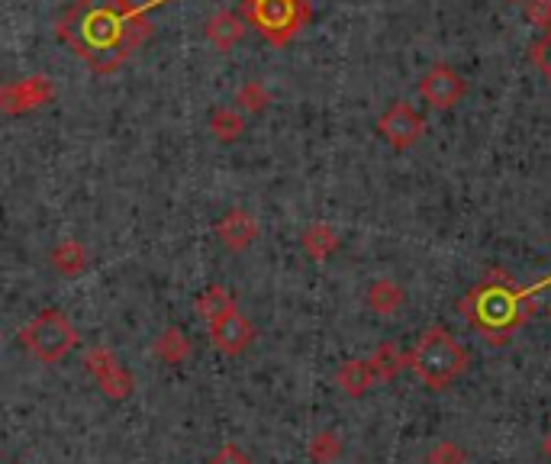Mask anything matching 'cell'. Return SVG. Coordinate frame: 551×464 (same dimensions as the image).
Segmentation results:
<instances>
[{"mask_svg":"<svg viewBox=\"0 0 551 464\" xmlns=\"http://www.w3.org/2000/svg\"><path fill=\"white\" fill-rule=\"evenodd\" d=\"M413 374L432 390H445L468 368V352L448 329H426L410 352Z\"/></svg>","mask_w":551,"mask_h":464,"instance_id":"obj_1","label":"cell"},{"mask_svg":"<svg viewBox=\"0 0 551 464\" xmlns=\"http://www.w3.org/2000/svg\"><path fill=\"white\" fill-rule=\"evenodd\" d=\"M20 342L42 365H55L78 345V332L58 310H42L20 329Z\"/></svg>","mask_w":551,"mask_h":464,"instance_id":"obj_2","label":"cell"},{"mask_svg":"<svg viewBox=\"0 0 551 464\" xmlns=\"http://www.w3.org/2000/svg\"><path fill=\"white\" fill-rule=\"evenodd\" d=\"M516 297L510 294V290H503V287H477L474 294L461 303V313H468L477 326H481L487 332V339H490V332H506L513 323H516Z\"/></svg>","mask_w":551,"mask_h":464,"instance_id":"obj_3","label":"cell"},{"mask_svg":"<svg viewBox=\"0 0 551 464\" xmlns=\"http://www.w3.org/2000/svg\"><path fill=\"white\" fill-rule=\"evenodd\" d=\"M252 7L261 29L271 33L274 39H284L287 33H294L303 23V17H307V7H303L300 0H258Z\"/></svg>","mask_w":551,"mask_h":464,"instance_id":"obj_4","label":"cell"},{"mask_svg":"<svg viewBox=\"0 0 551 464\" xmlns=\"http://www.w3.org/2000/svg\"><path fill=\"white\" fill-rule=\"evenodd\" d=\"M377 129H381V136L394 145V149H410V145L423 136V116L410 104H394L377 120Z\"/></svg>","mask_w":551,"mask_h":464,"instance_id":"obj_5","label":"cell"},{"mask_svg":"<svg viewBox=\"0 0 551 464\" xmlns=\"http://www.w3.org/2000/svg\"><path fill=\"white\" fill-rule=\"evenodd\" d=\"M419 94H423L432 107L448 110V107H455L458 97L464 94V81H461V75L455 68L435 65V68L426 71L423 81H419Z\"/></svg>","mask_w":551,"mask_h":464,"instance_id":"obj_6","label":"cell"},{"mask_svg":"<svg viewBox=\"0 0 551 464\" xmlns=\"http://www.w3.org/2000/svg\"><path fill=\"white\" fill-rule=\"evenodd\" d=\"M210 339H213V345L220 348L223 355L236 358V355H242L245 348L252 345L255 329H252V323L239 310H232L229 316L216 319V323L210 326Z\"/></svg>","mask_w":551,"mask_h":464,"instance_id":"obj_7","label":"cell"},{"mask_svg":"<svg viewBox=\"0 0 551 464\" xmlns=\"http://www.w3.org/2000/svg\"><path fill=\"white\" fill-rule=\"evenodd\" d=\"M87 368L97 377L100 390H107L110 397H126L129 387H133V381L123 374V368L116 365V358L107 348H91V352H87Z\"/></svg>","mask_w":551,"mask_h":464,"instance_id":"obj_8","label":"cell"},{"mask_svg":"<svg viewBox=\"0 0 551 464\" xmlns=\"http://www.w3.org/2000/svg\"><path fill=\"white\" fill-rule=\"evenodd\" d=\"M52 97V84L36 75V78H26V81H17L10 84L4 91V107L10 113H20V110H33L39 104H46V100Z\"/></svg>","mask_w":551,"mask_h":464,"instance_id":"obj_9","label":"cell"},{"mask_svg":"<svg viewBox=\"0 0 551 464\" xmlns=\"http://www.w3.org/2000/svg\"><path fill=\"white\" fill-rule=\"evenodd\" d=\"M216 232H220L223 245H229V249L242 252L245 245H249V242L258 236V223L252 220V213H249V210L236 207V210H229V213L223 216L220 226H216Z\"/></svg>","mask_w":551,"mask_h":464,"instance_id":"obj_10","label":"cell"},{"mask_svg":"<svg viewBox=\"0 0 551 464\" xmlns=\"http://www.w3.org/2000/svg\"><path fill=\"white\" fill-rule=\"evenodd\" d=\"M245 36V23L239 13H232V10H220V13H213V17L207 20V39L213 42L216 49H229V46H236V42Z\"/></svg>","mask_w":551,"mask_h":464,"instance_id":"obj_11","label":"cell"},{"mask_svg":"<svg viewBox=\"0 0 551 464\" xmlns=\"http://www.w3.org/2000/svg\"><path fill=\"white\" fill-rule=\"evenodd\" d=\"M232 310H236V300H232V294L226 287H220V284H213V287H207L203 294L197 297V313H200V319L207 326H213L216 319H223V316H229Z\"/></svg>","mask_w":551,"mask_h":464,"instance_id":"obj_12","label":"cell"},{"mask_svg":"<svg viewBox=\"0 0 551 464\" xmlns=\"http://www.w3.org/2000/svg\"><path fill=\"white\" fill-rule=\"evenodd\" d=\"M377 384V371L371 368V361H348L339 371V387L348 397H361L365 390H371Z\"/></svg>","mask_w":551,"mask_h":464,"instance_id":"obj_13","label":"cell"},{"mask_svg":"<svg viewBox=\"0 0 551 464\" xmlns=\"http://www.w3.org/2000/svg\"><path fill=\"white\" fill-rule=\"evenodd\" d=\"M303 249H307L310 258L326 261L332 252L339 249V239H336V232H332L329 226L316 223V226H307V229H303Z\"/></svg>","mask_w":551,"mask_h":464,"instance_id":"obj_14","label":"cell"},{"mask_svg":"<svg viewBox=\"0 0 551 464\" xmlns=\"http://www.w3.org/2000/svg\"><path fill=\"white\" fill-rule=\"evenodd\" d=\"M368 303H371L374 313L390 316V313L400 310L403 294H400V287L394 281H374V287L368 290Z\"/></svg>","mask_w":551,"mask_h":464,"instance_id":"obj_15","label":"cell"},{"mask_svg":"<svg viewBox=\"0 0 551 464\" xmlns=\"http://www.w3.org/2000/svg\"><path fill=\"white\" fill-rule=\"evenodd\" d=\"M52 265L62 271V274H81V268H84V249L78 242H62L58 249L52 252Z\"/></svg>","mask_w":551,"mask_h":464,"instance_id":"obj_16","label":"cell"},{"mask_svg":"<svg viewBox=\"0 0 551 464\" xmlns=\"http://www.w3.org/2000/svg\"><path fill=\"white\" fill-rule=\"evenodd\" d=\"M368 361H371V368L377 371V381H384V377H394L403 361H410V358H403L397 352V345H381Z\"/></svg>","mask_w":551,"mask_h":464,"instance_id":"obj_17","label":"cell"},{"mask_svg":"<svg viewBox=\"0 0 551 464\" xmlns=\"http://www.w3.org/2000/svg\"><path fill=\"white\" fill-rule=\"evenodd\" d=\"M149 36V23H145L142 13H129L123 23V36H120V49L133 52L136 46H142V39Z\"/></svg>","mask_w":551,"mask_h":464,"instance_id":"obj_18","label":"cell"},{"mask_svg":"<svg viewBox=\"0 0 551 464\" xmlns=\"http://www.w3.org/2000/svg\"><path fill=\"white\" fill-rule=\"evenodd\" d=\"M210 129L220 139H236L242 133V120H239V113H232L229 107H223V110H216L210 116Z\"/></svg>","mask_w":551,"mask_h":464,"instance_id":"obj_19","label":"cell"},{"mask_svg":"<svg viewBox=\"0 0 551 464\" xmlns=\"http://www.w3.org/2000/svg\"><path fill=\"white\" fill-rule=\"evenodd\" d=\"M155 352L162 355V358H168V361H181L187 352H191V345H187V339H181V332H178V329H168L165 336L158 339Z\"/></svg>","mask_w":551,"mask_h":464,"instance_id":"obj_20","label":"cell"},{"mask_svg":"<svg viewBox=\"0 0 551 464\" xmlns=\"http://www.w3.org/2000/svg\"><path fill=\"white\" fill-rule=\"evenodd\" d=\"M236 104H239L242 110H261V107L268 104V91H265V87H261L258 81H249V84L239 87Z\"/></svg>","mask_w":551,"mask_h":464,"instance_id":"obj_21","label":"cell"},{"mask_svg":"<svg viewBox=\"0 0 551 464\" xmlns=\"http://www.w3.org/2000/svg\"><path fill=\"white\" fill-rule=\"evenodd\" d=\"M310 455H313V458H316L319 464H326V461H332V458L339 455V442L332 439L329 432L316 435V439H313V445H310Z\"/></svg>","mask_w":551,"mask_h":464,"instance_id":"obj_22","label":"cell"},{"mask_svg":"<svg viewBox=\"0 0 551 464\" xmlns=\"http://www.w3.org/2000/svg\"><path fill=\"white\" fill-rule=\"evenodd\" d=\"M532 62L539 65V68L545 71V75L551 78V33H545V36L532 46Z\"/></svg>","mask_w":551,"mask_h":464,"instance_id":"obj_23","label":"cell"},{"mask_svg":"<svg viewBox=\"0 0 551 464\" xmlns=\"http://www.w3.org/2000/svg\"><path fill=\"white\" fill-rule=\"evenodd\" d=\"M210 464H252V461H249V455H245L239 445L226 442V445L220 448V452L213 455V461H210Z\"/></svg>","mask_w":551,"mask_h":464,"instance_id":"obj_24","label":"cell"},{"mask_svg":"<svg viewBox=\"0 0 551 464\" xmlns=\"http://www.w3.org/2000/svg\"><path fill=\"white\" fill-rule=\"evenodd\" d=\"M529 17L551 33V0H532V4H529Z\"/></svg>","mask_w":551,"mask_h":464,"instance_id":"obj_25","label":"cell"},{"mask_svg":"<svg viewBox=\"0 0 551 464\" xmlns=\"http://www.w3.org/2000/svg\"><path fill=\"white\" fill-rule=\"evenodd\" d=\"M429 461H432V464H461L464 458H461V452H458L455 445H439V448H435V452L429 455Z\"/></svg>","mask_w":551,"mask_h":464,"instance_id":"obj_26","label":"cell"},{"mask_svg":"<svg viewBox=\"0 0 551 464\" xmlns=\"http://www.w3.org/2000/svg\"><path fill=\"white\" fill-rule=\"evenodd\" d=\"M545 455H548V458H551V432H548V435H545Z\"/></svg>","mask_w":551,"mask_h":464,"instance_id":"obj_27","label":"cell"},{"mask_svg":"<svg viewBox=\"0 0 551 464\" xmlns=\"http://www.w3.org/2000/svg\"><path fill=\"white\" fill-rule=\"evenodd\" d=\"M245 4H255V0H245Z\"/></svg>","mask_w":551,"mask_h":464,"instance_id":"obj_28","label":"cell"}]
</instances>
